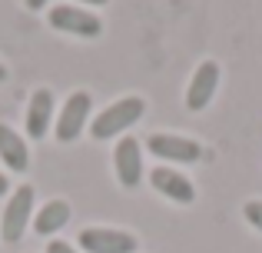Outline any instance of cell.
Instances as JSON below:
<instances>
[{"label":"cell","instance_id":"cell-1","mask_svg":"<svg viewBox=\"0 0 262 253\" xmlns=\"http://www.w3.org/2000/svg\"><path fill=\"white\" fill-rule=\"evenodd\" d=\"M143 110H146V104H143L140 97H123V100H116L113 107H106V110L93 120L90 133H93L96 140H110V137H116V133H123V130L133 127L136 120L143 117Z\"/></svg>","mask_w":262,"mask_h":253},{"label":"cell","instance_id":"cell-2","mask_svg":"<svg viewBox=\"0 0 262 253\" xmlns=\"http://www.w3.org/2000/svg\"><path fill=\"white\" fill-rule=\"evenodd\" d=\"M30 210H33V187H30V183H24V187L13 190L10 203H7V210H4L0 233H4L7 243H17L20 237H24L27 223H30Z\"/></svg>","mask_w":262,"mask_h":253},{"label":"cell","instance_id":"cell-3","mask_svg":"<svg viewBox=\"0 0 262 253\" xmlns=\"http://www.w3.org/2000/svg\"><path fill=\"white\" fill-rule=\"evenodd\" d=\"M77 243L86 253H136V237L123 230H106V227H90L80 230Z\"/></svg>","mask_w":262,"mask_h":253},{"label":"cell","instance_id":"cell-4","mask_svg":"<svg viewBox=\"0 0 262 253\" xmlns=\"http://www.w3.org/2000/svg\"><path fill=\"white\" fill-rule=\"evenodd\" d=\"M149 153L160 160H173V163H196L203 157V147L189 137H176V133H153L146 140Z\"/></svg>","mask_w":262,"mask_h":253},{"label":"cell","instance_id":"cell-5","mask_svg":"<svg viewBox=\"0 0 262 253\" xmlns=\"http://www.w3.org/2000/svg\"><path fill=\"white\" fill-rule=\"evenodd\" d=\"M47 20H50V27L73 33V37H100V30H103L100 17L90 10H80V7H53Z\"/></svg>","mask_w":262,"mask_h":253},{"label":"cell","instance_id":"cell-6","mask_svg":"<svg viewBox=\"0 0 262 253\" xmlns=\"http://www.w3.org/2000/svg\"><path fill=\"white\" fill-rule=\"evenodd\" d=\"M90 93H73L70 100L63 104V110H60V117H57V140H63V143H70V140H77L80 133H83V124H86V117H90Z\"/></svg>","mask_w":262,"mask_h":253},{"label":"cell","instance_id":"cell-7","mask_svg":"<svg viewBox=\"0 0 262 253\" xmlns=\"http://www.w3.org/2000/svg\"><path fill=\"white\" fill-rule=\"evenodd\" d=\"M113 163H116V180L123 183L126 190H133L143 177V150L133 137H123L116 143V153H113Z\"/></svg>","mask_w":262,"mask_h":253},{"label":"cell","instance_id":"cell-8","mask_svg":"<svg viewBox=\"0 0 262 253\" xmlns=\"http://www.w3.org/2000/svg\"><path fill=\"white\" fill-rule=\"evenodd\" d=\"M216 84H219V64H212V60L199 64L189 80V90H186V107L189 110H203L212 100V93H216Z\"/></svg>","mask_w":262,"mask_h":253},{"label":"cell","instance_id":"cell-9","mask_svg":"<svg viewBox=\"0 0 262 253\" xmlns=\"http://www.w3.org/2000/svg\"><path fill=\"white\" fill-rule=\"evenodd\" d=\"M149 183H153V187L160 190L163 197H169V200H176V203H192V200H196V190H192V183L186 180L183 173L169 170V167H156L153 173H149Z\"/></svg>","mask_w":262,"mask_h":253},{"label":"cell","instance_id":"cell-10","mask_svg":"<svg viewBox=\"0 0 262 253\" xmlns=\"http://www.w3.org/2000/svg\"><path fill=\"white\" fill-rule=\"evenodd\" d=\"M50 120H53V97H50V90H37L30 97V104H27V133L33 140L47 137Z\"/></svg>","mask_w":262,"mask_h":253},{"label":"cell","instance_id":"cell-11","mask_svg":"<svg viewBox=\"0 0 262 253\" xmlns=\"http://www.w3.org/2000/svg\"><path fill=\"white\" fill-rule=\"evenodd\" d=\"M0 160L10 170H17V173H24L30 167V147H27V140L4 124H0Z\"/></svg>","mask_w":262,"mask_h":253},{"label":"cell","instance_id":"cell-12","mask_svg":"<svg viewBox=\"0 0 262 253\" xmlns=\"http://www.w3.org/2000/svg\"><path fill=\"white\" fill-rule=\"evenodd\" d=\"M67 220H70V203H67V200H50L37 213L33 230H37V233H43V237H50V233H57V230H63Z\"/></svg>","mask_w":262,"mask_h":253},{"label":"cell","instance_id":"cell-13","mask_svg":"<svg viewBox=\"0 0 262 253\" xmlns=\"http://www.w3.org/2000/svg\"><path fill=\"white\" fill-rule=\"evenodd\" d=\"M243 213H246V220H249L256 230H262V200H249Z\"/></svg>","mask_w":262,"mask_h":253},{"label":"cell","instance_id":"cell-14","mask_svg":"<svg viewBox=\"0 0 262 253\" xmlns=\"http://www.w3.org/2000/svg\"><path fill=\"white\" fill-rule=\"evenodd\" d=\"M47 253H77L70 247V243H63V240H53V243H47Z\"/></svg>","mask_w":262,"mask_h":253},{"label":"cell","instance_id":"cell-15","mask_svg":"<svg viewBox=\"0 0 262 253\" xmlns=\"http://www.w3.org/2000/svg\"><path fill=\"white\" fill-rule=\"evenodd\" d=\"M24 4L30 7V10H43V7H47V0H24Z\"/></svg>","mask_w":262,"mask_h":253},{"label":"cell","instance_id":"cell-16","mask_svg":"<svg viewBox=\"0 0 262 253\" xmlns=\"http://www.w3.org/2000/svg\"><path fill=\"white\" fill-rule=\"evenodd\" d=\"M7 190H10V183H7V177H4V173H0V197H4V193H7Z\"/></svg>","mask_w":262,"mask_h":253},{"label":"cell","instance_id":"cell-17","mask_svg":"<svg viewBox=\"0 0 262 253\" xmlns=\"http://www.w3.org/2000/svg\"><path fill=\"white\" fill-rule=\"evenodd\" d=\"M4 80H7V67L0 64V84H4Z\"/></svg>","mask_w":262,"mask_h":253},{"label":"cell","instance_id":"cell-18","mask_svg":"<svg viewBox=\"0 0 262 253\" xmlns=\"http://www.w3.org/2000/svg\"><path fill=\"white\" fill-rule=\"evenodd\" d=\"M83 4H106V0H83Z\"/></svg>","mask_w":262,"mask_h":253}]
</instances>
